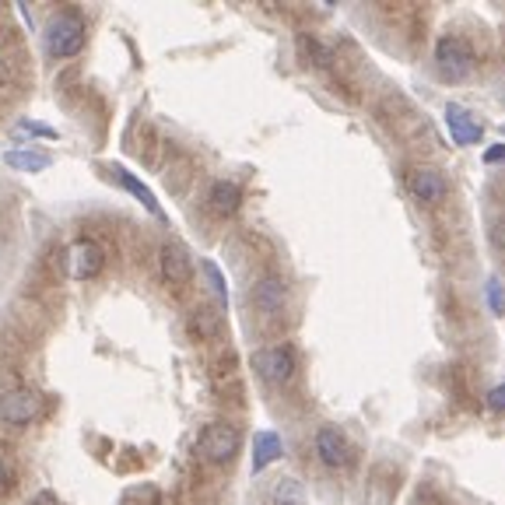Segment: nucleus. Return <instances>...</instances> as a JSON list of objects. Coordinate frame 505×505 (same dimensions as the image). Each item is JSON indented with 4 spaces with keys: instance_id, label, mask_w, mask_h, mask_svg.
<instances>
[{
    "instance_id": "obj_1",
    "label": "nucleus",
    "mask_w": 505,
    "mask_h": 505,
    "mask_svg": "<svg viewBox=\"0 0 505 505\" xmlns=\"http://www.w3.org/2000/svg\"><path fill=\"white\" fill-rule=\"evenodd\" d=\"M81 49H85V22H81V15H74V11L57 15L46 28V53L53 60H70Z\"/></svg>"
},
{
    "instance_id": "obj_2",
    "label": "nucleus",
    "mask_w": 505,
    "mask_h": 505,
    "mask_svg": "<svg viewBox=\"0 0 505 505\" xmlns=\"http://www.w3.org/2000/svg\"><path fill=\"white\" fill-rule=\"evenodd\" d=\"M242 446V436L235 425H225V421H211L204 432L197 436V453L211 463H229Z\"/></svg>"
},
{
    "instance_id": "obj_3",
    "label": "nucleus",
    "mask_w": 505,
    "mask_h": 505,
    "mask_svg": "<svg viewBox=\"0 0 505 505\" xmlns=\"http://www.w3.org/2000/svg\"><path fill=\"white\" fill-rule=\"evenodd\" d=\"M436 67L446 81H467L474 70V49L459 36H442L436 46Z\"/></svg>"
},
{
    "instance_id": "obj_4",
    "label": "nucleus",
    "mask_w": 505,
    "mask_h": 505,
    "mask_svg": "<svg viewBox=\"0 0 505 505\" xmlns=\"http://www.w3.org/2000/svg\"><path fill=\"white\" fill-rule=\"evenodd\" d=\"M43 411V397L28 386H11V390H0V425H28L36 421Z\"/></svg>"
},
{
    "instance_id": "obj_5",
    "label": "nucleus",
    "mask_w": 505,
    "mask_h": 505,
    "mask_svg": "<svg viewBox=\"0 0 505 505\" xmlns=\"http://www.w3.org/2000/svg\"><path fill=\"white\" fill-rule=\"evenodd\" d=\"M252 366H256L260 379H263L267 386H284V383H292V376H295V355H292V347L288 345L260 347V351L252 355Z\"/></svg>"
},
{
    "instance_id": "obj_6",
    "label": "nucleus",
    "mask_w": 505,
    "mask_h": 505,
    "mask_svg": "<svg viewBox=\"0 0 505 505\" xmlns=\"http://www.w3.org/2000/svg\"><path fill=\"white\" fill-rule=\"evenodd\" d=\"M64 263H67V277H74V281H92L106 267V250L95 239H77L64 252Z\"/></svg>"
},
{
    "instance_id": "obj_7",
    "label": "nucleus",
    "mask_w": 505,
    "mask_h": 505,
    "mask_svg": "<svg viewBox=\"0 0 505 505\" xmlns=\"http://www.w3.org/2000/svg\"><path fill=\"white\" fill-rule=\"evenodd\" d=\"M407 190H411L414 201H421V204L436 207L446 201V193H449V183H446V176L438 172V169H428V165H417L407 172Z\"/></svg>"
},
{
    "instance_id": "obj_8",
    "label": "nucleus",
    "mask_w": 505,
    "mask_h": 505,
    "mask_svg": "<svg viewBox=\"0 0 505 505\" xmlns=\"http://www.w3.org/2000/svg\"><path fill=\"white\" fill-rule=\"evenodd\" d=\"M316 457H320L330 470H345V467H351L355 453H351L347 438L341 436L337 428H320V432H316Z\"/></svg>"
},
{
    "instance_id": "obj_9",
    "label": "nucleus",
    "mask_w": 505,
    "mask_h": 505,
    "mask_svg": "<svg viewBox=\"0 0 505 505\" xmlns=\"http://www.w3.org/2000/svg\"><path fill=\"white\" fill-rule=\"evenodd\" d=\"M446 127H449V138L457 140L459 148H467V144H481V123H478V116H470L463 106L457 102H449L446 106Z\"/></svg>"
},
{
    "instance_id": "obj_10",
    "label": "nucleus",
    "mask_w": 505,
    "mask_h": 505,
    "mask_svg": "<svg viewBox=\"0 0 505 505\" xmlns=\"http://www.w3.org/2000/svg\"><path fill=\"white\" fill-rule=\"evenodd\" d=\"M193 274V267H190V256H186L183 246H176V242H169L165 250H161V277H165V284H172V288H183L186 281Z\"/></svg>"
},
{
    "instance_id": "obj_11",
    "label": "nucleus",
    "mask_w": 505,
    "mask_h": 505,
    "mask_svg": "<svg viewBox=\"0 0 505 505\" xmlns=\"http://www.w3.org/2000/svg\"><path fill=\"white\" fill-rule=\"evenodd\" d=\"M288 302V292H284V281L281 277H263L256 288H252V305L267 316H277Z\"/></svg>"
},
{
    "instance_id": "obj_12",
    "label": "nucleus",
    "mask_w": 505,
    "mask_h": 505,
    "mask_svg": "<svg viewBox=\"0 0 505 505\" xmlns=\"http://www.w3.org/2000/svg\"><path fill=\"white\" fill-rule=\"evenodd\" d=\"M281 453H284L281 436H277V432H260V436L252 438V470H256V474L267 470Z\"/></svg>"
},
{
    "instance_id": "obj_13",
    "label": "nucleus",
    "mask_w": 505,
    "mask_h": 505,
    "mask_svg": "<svg viewBox=\"0 0 505 505\" xmlns=\"http://www.w3.org/2000/svg\"><path fill=\"white\" fill-rule=\"evenodd\" d=\"M113 180H116V183H119V186H123L127 193H134V197H138L140 204L148 207V211H151V214H155L159 222H165V211H161V204H159V201H155V193H151L148 186L140 183L138 176H130L127 169H119V165H116V169H113Z\"/></svg>"
},
{
    "instance_id": "obj_14",
    "label": "nucleus",
    "mask_w": 505,
    "mask_h": 505,
    "mask_svg": "<svg viewBox=\"0 0 505 505\" xmlns=\"http://www.w3.org/2000/svg\"><path fill=\"white\" fill-rule=\"evenodd\" d=\"M239 204H242V190H239V183L218 180V183L211 186V207H214V214L232 218V214L239 211Z\"/></svg>"
},
{
    "instance_id": "obj_15",
    "label": "nucleus",
    "mask_w": 505,
    "mask_h": 505,
    "mask_svg": "<svg viewBox=\"0 0 505 505\" xmlns=\"http://www.w3.org/2000/svg\"><path fill=\"white\" fill-rule=\"evenodd\" d=\"M4 161L11 169H18V172H43V169L53 165V159H49L46 151H7Z\"/></svg>"
},
{
    "instance_id": "obj_16",
    "label": "nucleus",
    "mask_w": 505,
    "mask_h": 505,
    "mask_svg": "<svg viewBox=\"0 0 505 505\" xmlns=\"http://www.w3.org/2000/svg\"><path fill=\"white\" fill-rule=\"evenodd\" d=\"M218 326H222V313H214L211 305H201V309L193 313V334H197V337H214Z\"/></svg>"
},
{
    "instance_id": "obj_17",
    "label": "nucleus",
    "mask_w": 505,
    "mask_h": 505,
    "mask_svg": "<svg viewBox=\"0 0 505 505\" xmlns=\"http://www.w3.org/2000/svg\"><path fill=\"white\" fill-rule=\"evenodd\" d=\"M204 274L211 277V288H214V295H218V302L225 305V302H229V288H225V277H222V271H218V267H214V263L207 260V263H204Z\"/></svg>"
},
{
    "instance_id": "obj_18",
    "label": "nucleus",
    "mask_w": 505,
    "mask_h": 505,
    "mask_svg": "<svg viewBox=\"0 0 505 505\" xmlns=\"http://www.w3.org/2000/svg\"><path fill=\"white\" fill-rule=\"evenodd\" d=\"M488 305H491V313L495 316H505V295H502V284L491 277L488 281Z\"/></svg>"
},
{
    "instance_id": "obj_19",
    "label": "nucleus",
    "mask_w": 505,
    "mask_h": 505,
    "mask_svg": "<svg viewBox=\"0 0 505 505\" xmlns=\"http://www.w3.org/2000/svg\"><path fill=\"white\" fill-rule=\"evenodd\" d=\"M484 404H488L491 411L505 414V383H502V386H495V390H488V397H484Z\"/></svg>"
},
{
    "instance_id": "obj_20",
    "label": "nucleus",
    "mask_w": 505,
    "mask_h": 505,
    "mask_svg": "<svg viewBox=\"0 0 505 505\" xmlns=\"http://www.w3.org/2000/svg\"><path fill=\"white\" fill-rule=\"evenodd\" d=\"M491 242H495V250L505 252V218H495V222H491Z\"/></svg>"
},
{
    "instance_id": "obj_21",
    "label": "nucleus",
    "mask_w": 505,
    "mask_h": 505,
    "mask_svg": "<svg viewBox=\"0 0 505 505\" xmlns=\"http://www.w3.org/2000/svg\"><path fill=\"white\" fill-rule=\"evenodd\" d=\"M11 484V467H7V459L0 457V491Z\"/></svg>"
},
{
    "instance_id": "obj_22",
    "label": "nucleus",
    "mask_w": 505,
    "mask_h": 505,
    "mask_svg": "<svg viewBox=\"0 0 505 505\" xmlns=\"http://www.w3.org/2000/svg\"><path fill=\"white\" fill-rule=\"evenodd\" d=\"M502 159H505V144L491 148V151H484V161H502Z\"/></svg>"
},
{
    "instance_id": "obj_23",
    "label": "nucleus",
    "mask_w": 505,
    "mask_h": 505,
    "mask_svg": "<svg viewBox=\"0 0 505 505\" xmlns=\"http://www.w3.org/2000/svg\"><path fill=\"white\" fill-rule=\"evenodd\" d=\"M28 505H60V502H57L53 495H39V499H32Z\"/></svg>"
}]
</instances>
